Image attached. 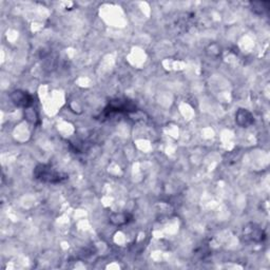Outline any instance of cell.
I'll list each match as a JSON object with an SVG mask.
<instances>
[{
    "label": "cell",
    "mask_w": 270,
    "mask_h": 270,
    "mask_svg": "<svg viewBox=\"0 0 270 270\" xmlns=\"http://www.w3.org/2000/svg\"><path fill=\"white\" fill-rule=\"evenodd\" d=\"M236 121L238 123L239 126L243 127V128H247L249 126H251L254 124V116H252L251 113L249 111H247L246 109H240L237 112L236 115Z\"/></svg>",
    "instance_id": "cell-5"
},
{
    "label": "cell",
    "mask_w": 270,
    "mask_h": 270,
    "mask_svg": "<svg viewBox=\"0 0 270 270\" xmlns=\"http://www.w3.org/2000/svg\"><path fill=\"white\" fill-rule=\"evenodd\" d=\"M132 220H133V216L127 212H119V213L116 212V213H112L110 215V222L113 225H116V226H123V225L129 224Z\"/></svg>",
    "instance_id": "cell-6"
},
{
    "label": "cell",
    "mask_w": 270,
    "mask_h": 270,
    "mask_svg": "<svg viewBox=\"0 0 270 270\" xmlns=\"http://www.w3.org/2000/svg\"><path fill=\"white\" fill-rule=\"evenodd\" d=\"M134 112H136V106L133 101L124 98H117L109 102L108 106L103 110L102 116L110 117L115 114H128V113Z\"/></svg>",
    "instance_id": "cell-2"
},
{
    "label": "cell",
    "mask_w": 270,
    "mask_h": 270,
    "mask_svg": "<svg viewBox=\"0 0 270 270\" xmlns=\"http://www.w3.org/2000/svg\"><path fill=\"white\" fill-rule=\"evenodd\" d=\"M10 98L12 102L17 107H20L23 109L30 108L34 103V97L31 94L25 91L16 90L10 94Z\"/></svg>",
    "instance_id": "cell-3"
},
{
    "label": "cell",
    "mask_w": 270,
    "mask_h": 270,
    "mask_svg": "<svg viewBox=\"0 0 270 270\" xmlns=\"http://www.w3.org/2000/svg\"><path fill=\"white\" fill-rule=\"evenodd\" d=\"M244 238L251 242H262L265 240L266 234L264 230L256 224H250L244 229Z\"/></svg>",
    "instance_id": "cell-4"
},
{
    "label": "cell",
    "mask_w": 270,
    "mask_h": 270,
    "mask_svg": "<svg viewBox=\"0 0 270 270\" xmlns=\"http://www.w3.org/2000/svg\"><path fill=\"white\" fill-rule=\"evenodd\" d=\"M250 4H251L252 11L260 15L264 14L265 11H268L269 5H270L269 2H251Z\"/></svg>",
    "instance_id": "cell-7"
},
{
    "label": "cell",
    "mask_w": 270,
    "mask_h": 270,
    "mask_svg": "<svg viewBox=\"0 0 270 270\" xmlns=\"http://www.w3.org/2000/svg\"><path fill=\"white\" fill-rule=\"evenodd\" d=\"M34 178L39 181L48 182V184H58L66 180H68V176L63 172L57 171L51 165L40 164L34 169Z\"/></svg>",
    "instance_id": "cell-1"
}]
</instances>
